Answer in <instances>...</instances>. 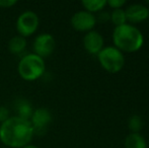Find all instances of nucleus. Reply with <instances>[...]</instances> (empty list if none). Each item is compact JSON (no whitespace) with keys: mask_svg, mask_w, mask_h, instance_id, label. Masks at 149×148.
<instances>
[{"mask_svg":"<svg viewBox=\"0 0 149 148\" xmlns=\"http://www.w3.org/2000/svg\"><path fill=\"white\" fill-rule=\"evenodd\" d=\"M35 131L30 120L18 116L9 117L0 125V141L9 148H22L31 144Z\"/></svg>","mask_w":149,"mask_h":148,"instance_id":"1","label":"nucleus"},{"mask_svg":"<svg viewBox=\"0 0 149 148\" xmlns=\"http://www.w3.org/2000/svg\"><path fill=\"white\" fill-rule=\"evenodd\" d=\"M113 41L115 47L121 52L133 53L141 49L144 44V37L136 26L125 24L115 28Z\"/></svg>","mask_w":149,"mask_h":148,"instance_id":"2","label":"nucleus"},{"mask_svg":"<svg viewBox=\"0 0 149 148\" xmlns=\"http://www.w3.org/2000/svg\"><path fill=\"white\" fill-rule=\"evenodd\" d=\"M46 71L45 59L35 53L22 56L17 64V72L26 81H36L40 79Z\"/></svg>","mask_w":149,"mask_h":148,"instance_id":"3","label":"nucleus"},{"mask_svg":"<svg viewBox=\"0 0 149 148\" xmlns=\"http://www.w3.org/2000/svg\"><path fill=\"white\" fill-rule=\"evenodd\" d=\"M100 66L110 73H118L125 65V57L116 47H104L97 54Z\"/></svg>","mask_w":149,"mask_h":148,"instance_id":"4","label":"nucleus"},{"mask_svg":"<svg viewBox=\"0 0 149 148\" xmlns=\"http://www.w3.org/2000/svg\"><path fill=\"white\" fill-rule=\"evenodd\" d=\"M40 26V18L36 12L31 10H26L20 13L16 19L15 28L18 36L24 38L31 37L38 31Z\"/></svg>","mask_w":149,"mask_h":148,"instance_id":"5","label":"nucleus"},{"mask_svg":"<svg viewBox=\"0 0 149 148\" xmlns=\"http://www.w3.org/2000/svg\"><path fill=\"white\" fill-rule=\"evenodd\" d=\"M56 48V41L55 38L52 36L51 34L48 33H42V34L38 35L35 38L33 43V53L36 55L40 56L41 58L45 59V58L49 57L53 54Z\"/></svg>","mask_w":149,"mask_h":148,"instance_id":"6","label":"nucleus"},{"mask_svg":"<svg viewBox=\"0 0 149 148\" xmlns=\"http://www.w3.org/2000/svg\"><path fill=\"white\" fill-rule=\"evenodd\" d=\"M52 114L46 108H38L33 110L30 122L33 128L35 134H44L52 123Z\"/></svg>","mask_w":149,"mask_h":148,"instance_id":"7","label":"nucleus"},{"mask_svg":"<svg viewBox=\"0 0 149 148\" xmlns=\"http://www.w3.org/2000/svg\"><path fill=\"white\" fill-rule=\"evenodd\" d=\"M70 22L75 31L87 33L92 31V28L96 24V16L86 10H80L73 14Z\"/></svg>","mask_w":149,"mask_h":148,"instance_id":"8","label":"nucleus"},{"mask_svg":"<svg viewBox=\"0 0 149 148\" xmlns=\"http://www.w3.org/2000/svg\"><path fill=\"white\" fill-rule=\"evenodd\" d=\"M104 38L98 32L90 31L83 37V47L90 55H97L104 49Z\"/></svg>","mask_w":149,"mask_h":148,"instance_id":"9","label":"nucleus"},{"mask_svg":"<svg viewBox=\"0 0 149 148\" xmlns=\"http://www.w3.org/2000/svg\"><path fill=\"white\" fill-rule=\"evenodd\" d=\"M125 13L127 20L133 24H138L148 18L149 8L142 4H132L128 6V8L125 10Z\"/></svg>","mask_w":149,"mask_h":148,"instance_id":"10","label":"nucleus"},{"mask_svg":"<svg viewBox=\"0 0 149 148\" xmlns=\"http://www.w3.org/2000/svg\"><path fill=\"white\" fill-rule=\"evenodd\" d=\"M26 39L22 36H14L8 42V50L13 55H19L22 52H24L26 48Z\"/></svg>","mask_w":149,"mask_h":148,"instance_id":"11","label":"nucleus"},{"mask_svg":"<svg viewBox=\"0 0 149 148\" xmlns=\"http://www.w3.org/2000/svg\"><path fill=\"white\" fill-rule=\"evenodd\" d=\"M126 148H147L144 137L139 133H131L125 138Z\"/></svg>","mask_w":149,"mask_h":148,"instance_id":"12","label":"nucleus"},{"mask_svg":"<svg viewBox=\"0 0 149 148\" xmlns=\"http://www.w3.org/2000/svg\"><path fill=\"white\" fill-rule=\"evenodd\" d=\"M81 4L86 11L93 13L104 9V6L107 5V0H83Z\"/></svg>","mask_w":149,"mask_h":148,"instance_id":"13","label":"nucleus"},{"mask_svg":"<svg viewBox=\"0 0 149 148\" xmlns=\"http://www.w3.org/2000/svg\"><path fill=\"white\" fill-rule=\"evenodd\" d=\"M110 19L116 26H123L127 22V18H126L125 10L122 8H118V9H114L112 13L110 14Z\"/></svg>","mask_w":149,"mask_h":148,"instance_id":"14","label":"nucleus"},{"mask_svg":"<svg viewBox=\"0 0 149 148\" xmlns=\"http://www.w3.org/2000/svg\"><path fill=\"white\" fill-rule=\"evenodd\" d=\"M17 112H18V115H17L18 117H22V118L30 120L33 110V108H31V104L29 103V101H20L19 103H18Z\"/></svg>","mask_w":149,"mask_h":148,"instance_id":"15","label":"nucleus"},{"mask_svg":"<svg viewBox=\"0 0 149 148\" xmlns=\"http://www.w3.org/2000/svg\"><path fill=\"white\" fill-rule=\"evenodd\" d=\"M128 127L132 133H139L143 127V121H142L141 117L138 115H133L130 117L129 121H128Z\"/></svg>","mask_w":149,"mask_h":148,"instance_id":"16","label":"nucleus"},{"mask_svg":"<svg viewBox=\"0 0 149 148\" xmlns=\"http://www.w3.org/2000/svg\"><path fill=\"white\" fill-rule=\"evenodd\" d=\"M107 4L114 9H118V8H122L125 5L126 1L125 0H107Z\"/></svg>","mask_w":149,"mask_h":148,"instance_id":"17","label":"nucleus"},{"mask_svg":"<svg viewBox=\"0 0 149 148\" xmlns=\"http://www.w3.org/2000/svg\"><path fill=\"white\" fill-rule=\"evenodd\" d=\"M16 3L15 0H0V8H11Z\"/></svg>","mask_w":149,"mask_h":148,"instance_id":"18","label":"nucleus"},{"mask_svg":"<svg viewBox=\"0 0 149 148\" xmlns=\"http://www.w3.org/2000/svg\"><path fill=\"white\" fill-rule=\"evenodd\" d=\"M8 118H9V115H8L7 109L4 107H0V123L4 122Z\"/></svg>","mask_w":149,"mask_h":148,"instance_id":"19","label":"nucleus"},{"mask_svg":"<svg viewBox=\"0 0 149 148\" xmlns=\"http://www.w3.org/2000/svg\"><path fill=\"white\" fill-rule=\"evenodd\" d=\"M97 18L100 19V22H106L110 19V14H109L108 12H100L97 17H96V20H97Z\"/></svg>","mask_w":149,"mask_h":148,"instance_id":"20","label":"nucleus"},{"mask_svg":"<svg viewBox=\"0 0 149 148\" xmlns=\"http://www.w3.org/2000/svg\"><path fill=\"white\" fill-rule=\"evenodd\" d=\"M22 148H39L38 146H36V145H33V144H29V145H26V146H24V147H22Z\"/></svg>","mask_w":149,"mask_h":148,"instance_id":"21","label":"nucleus"},{"mask_svg":"<svg viewBox=\"0 0 149 148\" xmlns=\"http://www.w3.org/2000/svg\"><path fill=\"white\" fill-rule=\"evenodd\" d=\"M147 2H148V3H149V1H147Z\"/></svg>","mask_w":149,"mask_h":148,"instance_id":"22","label":"nucleus"},{"mask_svg":"<svg viewBox=\"0 0 149 148\" xmlns=\"http://www.w3.org/2000/svg\"><path fill=\"white\" fill-rule=\"evenodd\" d=\"M148 18H149V15H148Z\"/></svg>","mask_w":149,"mask_h":148,"instance_id":"23","label":"nucleus"},{"mask_svg":"<svg viewBox=\"0 0 149 148\" xmlns=\"http://www.w3.org/2000/svg\"><path fill=\"white\" fill-rule=\"evenodd\" d=\"M0 125H1V123H0Z\"/></svg>","mask_w":149,"mask_h":148,"instance_id":"24","label":"nucleus"},{"mask_svg":"<svg viewBox=\"0 0 149 148\" xmlns=\"http://www.w3.org/2000/svg\"><path fill=\"white\" fill-rule=\"evenodd\" d=\"M0 107H1V106H0Z\"/></svg>","mask_w":149,"mask_h":148,"instance_id":"25","label":"nucleus"}]
</instances>
